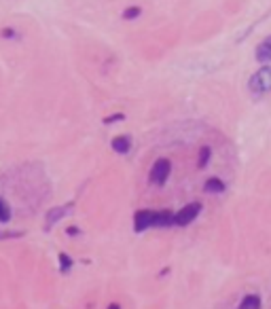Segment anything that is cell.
Listing matches in <instances>:
<instances>
[{
    "label": "cell",
    "mask_w": 271,
    "mask_h": 309,
    "mask_svg": "<svg viewBox=\"0 0 271 309\" xmlns=\"http://www.w3.org/2000/svg\"><path fill=\"white\" fill-rule=\"evenodd\" d=\"M170 172H172L170 159L161 157V159H157L153 163L151 174H148V180H151V184H155V186H163L165 182H168V178H170Z\"/></svg>",
    "instance_id": "cell-1"
},
{
    "label": "cell",
    "mask_w": 271,
    "mask_h": 309,
    "mask_svg": "<svg viewBox=\"0 0 271 309\" xmlns=\"http://www.w3.org/2000/svg\"><path fill=\"white\" fill-rule=\"evenodd\" d=\"M250 89L255 93H267L271 91V66H263L261 70H256L250 79Z\"/></svg>",
    "instance_id": "cell-2"
},
{
    "label": "cell",
    "mask_w": 271,
    "mask_h": 309,
    "mask_svg": "<svg viewBox=\"0 0 271 309\" xmlns=\"http://www.w3.org/2000/svg\"><path fill=\"white\" fill-rule=\"evenodd\" d=\"M201 214V203L199 201H193V203H187L184 208H180L178 212L174 214V225L176 227H187L191 225L195 218Z\"/></svg>",
    "instance_id": "cell-3"
},
{
    "label": "cell",
    "mask_w": 271,
    "mask_h": 309,
    "mask_svg": "<svg viewBox=\"0 0 271 309\" xmlns=\"http://www.w3.org/2000/svg\"><path fill=\"white\" fill-rule=\"evenodd\" d=\"M155 220H157V210H138L134 214V231L142 233L151 229L155 227Z\"/></svg>",
    "instance_id": "cell-4"
},
{
    "label": "cell",
    "mask_w": 271,
    "mask_h": 309,
    "mask_svg": "<svg viewBox=\"0 0 271 309\" xmlns=\"http://www.w3.org/2000/svg\"><path fill=\"white\" fill-rule=\"evenodd\" d=\"M70 208H72L70 203H68V206H60V208H51L49 212H47V223L49 225H57L68 212H70Z\"/></svg>",
    "instance_id": "cell-5"
},
{
    "label": "cell",
    "mask_w": 271,
    "mask_h": 309,
    "mask_svg": "<svg viewBox=\"0 0 271 309\" xmlns=\"http://www.w3.org/2000/svg\"><path fill=\"white\" fill-rule=\"evenodd\" d=\"M112 150L119 155H128L131 150V138L129 136H117L112 140Z\"/></svg>",
    "instance_id": "cell-6"
},
{
    "label": "cell",
    "mask_w": 271,
    "mask_h": 309,
    "mask_svg": "<svg viewBox=\"0 0 271 309\" xmlns=\"http://www.w3.org/2000/svg\"><path fill=\"white\" fill-rule=\"evenodd\" d=\"M256 60L258 62H269L271 60V36H267L261 45L256 47Z\"/></svg>",
    "instance_id": "cell-7"
},
{
    "label": "cell",
    "mask_w": 271,
    "mask_h": 309,
    "mask_svg": "<svg viewBox=\"0 0 271 309\" xmlns=\"http://www.w3.org/2000/svg\"><path fill=\"white\" fill-rule=\"evenodd\" d=\"M172 225H174V212H170V210H159L155 227H172Z\"/></svg>",
    "instance_id": "cell-8"
},
{
    "label": "cell",
    "mask_w": 271,
    "mask_h": 309,
    "mask_svg": "<svg viewBox=\"0 0 271 309\" xmlns=\"http://www.w3.org/2000/svg\"><path fill=\"white\" fill-rule=\"evenodd\" d=\"M238 309H261V296L258 294H246L241 299Z\"/></svg>",
    "instance_id": "cell-9"
},
{
    "label": "cell",
    "mask_w": 271,
    "mask_h": 309,
    "mask_svg": "<svg viewBox=\"0 0 271 309\" xmlns=\"http://www.w3.org/2000/svg\"><path fill=\"white\" fill-rule=\"evenodd\" d=\"M206 193H223L224 191V182L221 178H207L206 184H204Z\"/></svg>",
    "instance_id": "cell-10"
},
{
    "label": "cell",
    "mask_w": 271,
    "mask_h": 309,
    "mask_svg": "<svg viewBox=\"0 0 271 309\" xmlns=\"http://www.w3.org/2000/svg\"><path fill=\"white\" fill-rule=\"evenodd\" d=\"M57 256H60V271L62 273H68V271L72 269V259L66 252H60Z\"/></svg>",
    "instance_id": "cell-11"
},
{
    "label": "cell",
    "mask_w": 271,
    "mask_h": 309,
    "mask_svg": "<svg viewBox=\"0 0 271 309\" xmlns=\"http://www.w3.org/2000/svg\"><path fill=\"white\" fill-rule=\"evenodd\" d=\"M11 220V208H9V203L0 197V223H9Z\"/></svg>",
    "instance_id": "cell-12"
},
{
    "label": "cell",
    "mask_w": 271,
    "mask_h": 309,
    "mask_svg": "<svg viewBox=\"0 0 271 309\" xmlns=\"http://www.w3.org/2000/svg\"><path fill=\"white\" fill-rule=\"evenodd\" d=\"M210 155H212V150L207 148V146H204V148L199 150V163H197V165L201 167V170H204V167L207 165V161H210Z\"/></svg>",
    "instance_id": "cell-13"
},
{
    "label": "cell",
    "mask_w": 271,
    "mask_h": 309,
    "mask_svg": "<svg viewBox=\"0 0 271 309\" xmlns=\"http://www.w3.org/2000/svg\"><path fill=\"white\" fill-rule=\"evenodd\" d=\"M138 15H140V7H128L123 11V19H134Z\"/></svg>",
    "instance_id": "cell-14"
},
{
    "label": "cell",
    "mask_w": 271,
    "mask_h": 309,
    "mask_svg": "<svg viewBox=\"0 0 271 309\" xmlns=\"http://www.w3.org/2000/svg\"><path fill=\"white\" fill-rule=\"evenodd\" d=\"M123 119H125V114L117 113V114H111V116H106V119H104V123H106V125H111V123H114V121H123Z\"/></svg>",
    "instance_id": "cell-15"
},
{
    "label": "cell",
    "mask_w": 271,
    "mask_h": 309,
    "mask_svg": "<svg viewBox=\"0 0 271 309\" xmlns=\"http://www.w3.org/2000/svg\"><path fill=\"white\" fill-rule=\"evenodd\" d=\"M80 229H77V227H68V235H79Z\"/></svg>",
    "instance_id": "cell-16"
},
{
    "label": "cell",
    "mask_w": 271,
    "mask_h": 309,
    "mask_svg": "<svg viewBox=\"0 0 271 309\" xmlns=\"http://www.w3.org/2000/svg\"><path fill=\"white\" fill-rule=\"evenodd\" d=\"M108 309H121V305H119V303H111V305H108Z\"/></svg>",
    "instance_id": "cell-17"
}]
</instances>
